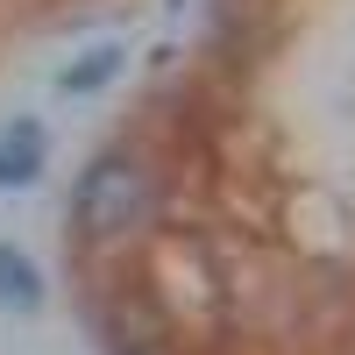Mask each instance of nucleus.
<instances>
[{
    "label": "nucleus",
    "instance_id": "f257e3e1",
    "mask_svg": "<svg viewBox=\"0 0 355 355\" xmlns=\"http://www.w3.org/2000/svg\"><path fill=\"white\" fill-rule=\"evenodd\" d=\"M142 214V171L128 157H100L93 171L78 178V192H71V220L85 234H114V227H128Z\"/></svg>",
    "mask_w": 355,
    "mask_h": 355
},
{
    "label": "nucleus",
    "instance_id": "f03ea898",
    "mask_svg": "<svg viewBox=\"0 0 355 355\" xmlns=\"http://www.w3.org/2000/svg\"><path fill=\"white\" fill-rule=\"evenodd\" d=\"M36 171H43V128L15 121L8 135H0V185L21 192V185H36Z\"/></svg>",
    "mask_w": 355,
    "mask_h": 355
},
{
    "label": "nucleus",
    "instance_id": "7ed1b4c3",
    "mask_svg": "<svg viewBox=\"0 0 355 355\" xmlns=\"http://www.w3.org/2000/svg\"><path fill=\"white\" fill-rule=\"evenodd\" d=\"M0 306H8V313H36L43 306V270L15 242H0Z\"/></svg>",
    "mask_w": 355,
    "mask_h": 355
},
{
    "label": "nucleus",
    "instance_id": "20e7f679",
    "mask_svg": "<svg viewBox=\"0 0 355 355\" xmlns=\"http://www.w3.org/2000/svg\"><path fill=\"white\" fill-rule=\"evenodd\" d=\"M114 78H121V50L100 43V50H85L78 64L57 71V93H100V85H114Z\"/></svg>",
    "mask_w": 355,
    "mask_h": 355
}]
</instances>
